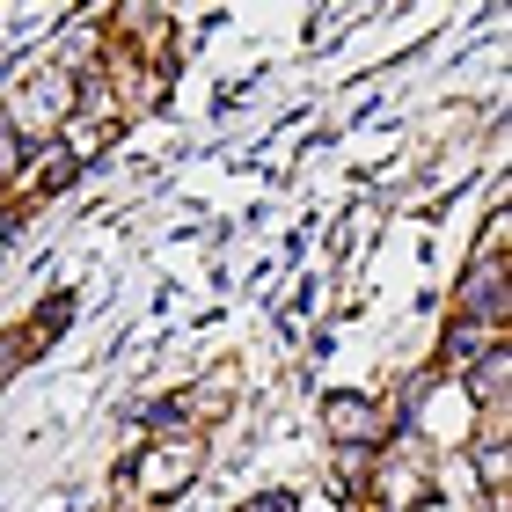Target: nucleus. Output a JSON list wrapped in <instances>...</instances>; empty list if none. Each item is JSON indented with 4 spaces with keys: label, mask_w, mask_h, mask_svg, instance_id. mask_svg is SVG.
Wrapping results in <instances>:
<instances>
[{
    "label": "nucleus",
    "mask_w": 512,
    "mask_h": 512,
    "mask_svg": "<svg viewBox=\"0 0 512 512\" xmlns=\"http://www.w3.org/2000/svg\"><path fill=\"white\" fill-rule=\"evenodd\" d=\"M37 352H30V337H22V330H8V337H0V381H8L15 374V366H30Z\"/></svg>",
    "instance_id": "1a4fd4ad"
},
{
    "label": "nucleus",
    "mask_w": 512,
    "mask_h": 512,
    "mask_svg": "<svg viewBox=\"0 0 512 512\" xmlns=\"http://www.w3.org/2000/svg\"><path fill=\"white\" fill-rule=\"evenodd\" d=\"M359 15H366V8H322V15H315V37H337L344 22H359Z\"/></svg>",
    "instance_id": "9b49d317"
},
{
    "label": "nucleus",
    "mask_w": 512,
    "mask_h": 512,
    "mask_svg": "<svg viewBox=\"0 0 512 512\" xmlns=\"http://www.w3.org/2000/svg\"><path fill=\"white\" fill-rule=\"evenodd\" d=\"M505 242H512V213H505V198L483 213V235H476V249L469 256H505Z\"/></svg>",
    "instance_id": "6e6552de"
},
{
    "label": "nucleus",
    "mask_w": 512,
    "mask_h": 512,
    "mask_svg": "<svg viewBox=\"0 0 512 512\" xmlns=\"http://www.w3.org/2000/svg\"><path fill=\"white\" fill-rule=\"evenodd\" d=\"M235 512H300V498H293V491H256V498L235 505Z\"/></svg>",
    "instance_id": "9d476101"
},
{
    "label": "nucleus",
    "mask_w": 512,
    "mask_h": 512,
    "mask_svg": "<svg viewBox=\"0 0 512 512\" xmlns=\"http://www.w3.org/2000/svg\"><path fill=\"white\" fill-rule=\"evenodd\" d=\"M66 322H74V293H52V300H37V315L30 322H22V337H30V352H44V344H52L59 330H66Z\"/></svg>",
    "instance_id": "423d86ee"
},
{
    "label": "nucleus",
    "mask_w": 512,
    "mask_h": 512,
    "mask_svg": "<svg viewBox=\"0 0 512 512\" xmlns=\"http://www.w3.org/2000/svg\"><path fill=\"white\" fill-rule=\"evenodd\" d=\"M8 213H15V183L0 176V220H8Z\"/></svg>",
    "instance_id": "f8f14e48"
},
{
    "label": "nucleus",
    "mask_w": 512,
    "mask_h": 512,
    "mask_svg": "<svg viewBox=\"0 0 512 512\" xmlns=\"http://www.w3.org/2000/svg\"><path fill=\"white\" fill-rule=\"evenodd\" d=\"M118 476L132 483L139 505H169V498H183V491L205 476V432H154V439H139V454L125 461Z\"/></svg>",
    "instance_id": "f03ea898"
},
{
    "label": "nucleus",
    "mask_w": 512,
    "mask_h": 512,
    "mask_svg": "<svg viewBox=\"0 0 512 512\" xmlns=\"http://www.w3.org/2000/svg\"><path fill=\"white\" fill-rule=\"evenodd\" d=\"M74 103H81V81L59 74V66L44 59V66H30V74H22L8 96H0V132L22 139L30 154H44L66 125H74Z\"/></svg>",
    "instance_id": "f257e3e1"
},
{
    "label": "nucleus",
    "mask_w": 512,
    "mask_h": 512,
    "mask_svg": "<svg viewBox=\"0 0 512 512\" xmlns=\"http://www.w3.org/2000/svg\"><path fill=\"white\" fill-rule=\"evenodd\" d=\"M454 322H476V330L505 337L512 322V264L505 256H469L454 278Z\"/></svg>",
    "instance_id": "7ed1b4c3"
},
{
    "label": "nucleus",
    "mask_w": 512,
    "mask_h": 512,
    "mask_svg": "<svg viewBox=\"0 0 512 512\" xmlns=\"http://www.w3.org/2000/svg\"><path fill=\"white\" fill-rule=\"evenodd\" d=\"M454 381H461V395H469L476 410H505V403H512V344L498 337L491 352H483V359H469Z\"/></svg>",
    "instance_id": "39448f33"
},
{
    "label": "nucleus",
    "mask_w": 512,
    "mask_h": 512,
    "mask_svg": "<svg viewBox=\"0 0 512 512\" xmlns=\"http://www.w3.org/2000/svg\"><path fill=\"white\" fill-rule=\"evenodd\" d=\"M352 512H366V505H352Z\"/></svg>",
    "instance_id": "ddd939ff"
},
{
    "label": "nucleus",
    "mask_w": 512,
    "mask_h": 512,
    "mask_svg": "<svg viewBox=\"0 0 512 512\" xmlns=\"http://www.w3.org/2000/svg\"><path fill=\"white\" fill-rule=\"evenodd\" d=\"M469 454H476L483 498H505V469H512V447H469Z\"/></svg>",
    "instance_id": "0eeeda50"
},
{
    "label": "nucleus",
    "mask_w": 512,
    "mask_h": 512,
    "mask_svg": "<svg viewBox=\"0 0 512 512\" xmlns=\"http://www.w3.org/2000/svg\"><path fill=\"white\" fill-rule=\"evenodd\" d=\"M322 432L337 439V454H381L388 447V403L359 388H330L322 395Z\"/></svg>",
    "instance_id": "20e7f679"
}]
</instances>
